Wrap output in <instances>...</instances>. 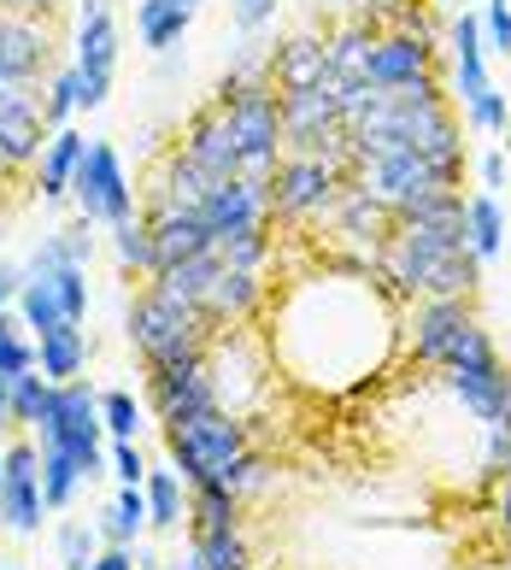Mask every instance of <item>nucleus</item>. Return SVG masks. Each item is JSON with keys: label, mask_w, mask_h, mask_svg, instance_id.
Segmentation results:
<instances>
[{"label": "nucleus", "mask_w": 511, "mask_h": 570, "mask_svg": "<svg viewBox=\"0 0 511 570\" xmlns=\"http://www.w3.org/2000/svg\"><path fill=\"white\" fill-rule=\"evenodd\" d=\"M242 453H247L242 424H229L224 412H200V417H188V424H170V459H177L188 489L224 482L229 464H236Z\"/></svg>", "instance_id": "1"}, {"label": "nucleus", "mask_w": 511, "mask_h": 570, "mask_svg": "<svg viewBox=\"0 0 511 570\" xmlns=\"http://www.w3.org/2000/svg\"><path fill=\"white\" fill-rule=\"evenodd\" d=\"M229 130H236V147H242V177L247 183H271L276 171V141H283V107H276V95L265 82H253L242 89L236 100H218Z\"/></svg>", "instance_id": "2"}, {"label": "nucleus", "mask_w": 511, "mask_h": 570, "mask_svg": "<svg viewBox=\"0 0 511 570\" xmlns=\"http://www.w3.org/2000/svg\"><path fill=\"white\" fill-rule=\"evenodd\" d=\"M100 430H106V417H100V400L89 394V383H59L48 417H41L48 448H66L82 471L95 476L100 471Z\"/></svg>", "instance_id": "3"}, {"label": "nucleus", "mask_w": 511, "mask_h": 570, "mask_svg": "<svg viewBox=\"0 0 511 570\" xmlns=\"http://www.w3.org/2000/svg\"><path fill=\"white\" fill-rule=\"evenodd\" d=\"M130 335L136 347L154 358V365H170V358H195L200 342V306H183L170 294H147L130 312Z\"/></svg>", "instance_id": "4"}, {"label": "nucleus", "mask_w": 511, "mask_h": 570, "mask_svg": "<svg viewBox=\"0 0 511 570\" xmlns=\"http://www.w3.org/2000/svg\"><path fill=\"white\" fill-rule=\"evenodd\" d=\"M459 165H435L423 159L417 147H400V154H376L365 159V183L382 206H406V200H423V195H441V188H453Z\"/></svg>", "instance_id": "5"}, {"label": "nucleus", "mask_w": 511, "mask_h": 570, "mask_svg": "<svg viewBox=\"0 0 511 570\" xmlns=\"http://www.w3.org/2000/svg\"><path fill=\"white\" fill-rule=\"evenodd\" d=\"M71 195H77V206H82V218H89V224H124V218H136L130 213V177H124V165H118V154L106 141H89V159L77 165Z\"/></svg>", "instance_id": "6"}, {"label": "nucleus", "mask_w": 511, "mask_h": 570, "mask_svg": "<svg viewBox=\"0 0 511 570\" xmlns=\"http://www.w3.org/2000/svg\"><path fill=\"white\" fill-rule=\"evenodd\" d=\"M112 66H118V24L106 7L82 12V30H77V77H82V107H106L112 95Z\"/></svg>", "instance_id": "7"}, {"label": "nucleus", "mask_w": 511, "mask_h": 570, "mask_svg": "<svg viewBox=\"0 0 511 570\" xmlns=\"http://www.w3.org/2000/svg\"><path fill=\"white\" fill-rule=\"evenodd\" d=\"M154 406L165 424H188L200 412H218V394H212V376L200 371V358H170L154 365Z\"/></svg>", "instance_id": "8"}, {"label": "nucleus", "mask_w": 511, "mask_h": 570, "mask_svg": "<svg viewBox=\"0 0 511 570\" xmlns=\"http://www.w3.org/2000/svg\"><path fill=\"white\" fill-rule=\"evenodd\" d=\"M271 183H247V177H224L218 188L206 195V206H200V218H206V229L212 236H236V229H259L265 224V206H271V195H265Z\"/></svg>", "instance_id": "9"}, {"label": "nucleus", "mask_w": 511, "mask_h": 570, "mask_svg": "<svg viewBox=\"0 0 511 570\" xmlns=\"http://www.w3.org/2000/svg\"><path fill=\"white\" fill-rule=\"evenodd\" d=\"M435 66V48L423 36H406V30H394V36H382L376 48H371V66H365V82H376V89H406V82H423Z\"/></svg>", "instance_id": "10"}, {"label": "nucleus", "mask_w": 511, "mask_h": 570, "mask_svg": "<svg viewBox=\"0 0 511 570\" xmlns=\"http://www.w3.org/2000/svg\"><path fill=\"white\" fill-rule=\"evenodd\" d=\"M48 30H36V18L24 12H0V82L18 89V82H36L48 66Z\"/></svg>", "instance_id": "11"}, {"label": "nucleus", "mask_w": 511, "mask_h": 570, "mask_svg": "<svg viewBox=\"0 0 511 570\" xmlns=\"http://www.w3.org/2000/svg\"><path fill=\"white\" fill-rule=\"evenodd\" d=\"M330 195H335V165L330 159H306V154H294L283 171H276V183H271L276 213H312V206H330Z\"/></svg>", "instance_id": "12"}, {"label": "nucleus", "mask_w": 511, "mask_h": 570, "mask_svg": "<svg viewBox=\"0 0 511 570\" xmlns=\"http://www.w3.org/2000/svg\"><path fill=\"white\" fill-rule=\"evenodd\" d=\"M183 159H188V165H200V171H206V177H218V183H224V177H242V147H236V130H229L224 107L188 124Z\"/></svg>", "instance_id": "13"}, {"label": "nucleus", "mask_w": 511, "mask_h": 570, "mask_svg": "<svg viewBox=\"0 0 511 570\" xmlns=\"http://www.w3.org/2000/svg\"><path fill=\"white\" fill-rule=\"evenodd\" d=\"M154 271H170L183 259H195V253H212L218 247V236L206 229L200 213H154Z\"/></svg>", "instance_id": "14"}, {"label": "nucleus", "mask_w": 511, "mask_h": 570, "mask_svg": "<svg viewBox=\"0 0 511 570\" xmlns=\"http://www.w3.org/2000/svg\"><path fill=\"white\" fill-rule=\"evenodd\" d=\"M41 118L36 112V100L30 95H12V89H0V154H7L12 165H24V159H41Z\"/></svg>", "instance_id": "15"}, {"label": "nucleus", "mask_w": 511, "mask_h": 570, "mask_svg": "<svg viewBox=\"0 0 511 570\" xmlns=\"http://www.w3.org/2000/svg\"><path fill=\"white\" fill-rule=\"evenodd\" d=\"M453 394L464 400V412H476L482 424H500L511 417V376L494 365H476V371H453Z\"/></svg>", "instance_id": "16"}, {"label": "nucleus", "mask_w": 511, "mask_h": 570, "mask_svg": "<svg viewBox=\"0 0 511 570\" xmlns=\"http://www.w3.org/2000/svg\"><path fill=\"white\" fill-rule=\"evenodd\" d=\"M82 159H89V136L71 130V124H66V130H53L48 147H41V200H66Z\"/></svg>", "instance_id": "17"}, {"label": "nucleus", "mask_w": 511, "mask_h": 570, "mask_svg": "<svg viewBox=\"0 0 511 570\" xmlns=\"http://www.w3.org/2000/svg\"><path fill=\"white\" fill-rule=\"evenodd\" d=\"M271 71L283 89H317V82H335L330 71V41H317V36H294L283 53L271 59Z\"/></svg>", "instance_id": "18"}, {"label": "nucleus", "mask_w": 511, "mask_h": 570, "mask_svg": "<svg viewBox=\"0 0 511 570\" xmlns=\"http://www.w3.org/2000/svg\"><path fill=\"white\" fill-rule=\"evenodd\" d=\"M200 7H206V0H136V30H141V41L154 53H165V48H177V41H183V30L195 24Z\"/></svg>", "instance_id": "19"}, {"label": "nucleus", "mask_w": 511, "mask_h": 570, "mask_svg": "<svg viewBox=\"0 0 511 570\" xmlns=\"http://www.w3.org/2000/svg\"><path fill=\"white\" fill-rule=\"evenodd\" d=\"M82 358H89V342H82L77 324H53L48 335H41V347H36V365H41L48 383H77Z\"/></svg>", "instance_id": "20"}, {"label": "nucleus", "mask_w": 511, "mask_h": 570, "mask_svg": "<svg viewBox=\"0 0 511 570\" xmlns=\"http://www.w3.org/2000/svg\"><path fill=\"white\" fill-rule=\"evenodd\" d=\"M218 271H224V253H218V247L195 253V259L159 271V294H170V301H183V306H206V288H212V277H218Z\"/></svg>", "instance_id": "21"}, {"label": "nucleus", "mask_w": 511, "mask_h": 570, "mask_svg": "<svg viewBox=\"0 0 511 570\" xmlns=\"http://www.w3.org/2000/svg\"><path fill=\"white\" fill-rule=\"evenodd\" d=\"M41 512H48V500H41V476H7V482H0V523H7L12 535H36Z\"/></svg>", "instance_id": "22"}, {"label": "nucleus", "mask_w": 511, "mask_h": 570, "mask_svg": "<svg viewBox=\"0 0 511 570\" xmlns=\"http://www.w3.org/2000/svg\"><path fill=\"white\" fill-rule=\"evenodd\" d=\"M464 229H471V253L476 259H494V253L505 247V213H500V195H482L464 200Z\"/></svg>", "instance_id": "23"}, {"label": "nucleus", "mask_w": 511, "mask_h": 570, "mask_svg": "<svg viewBox=\"0 0 511 570\" xmlns=\"http://www.w3.org/2000/svg\"><path fill=\"white\" fill-rule=\"evenodd\" d=\"M141 523H147V489H141V482H124V494L106 505L100 530H106V541H112V547H130Z\"/></svg>", "instance_id": "24"}, {"label": "nucleus", "mask_w": 511, "mask_h": 570, "mask_svg": "<svg viewBox=\"0 0 511 570\" xmlns=\"http://www.w3.org/2000/svg\"><path fill=\"white\" fill-rule=\"evenodd\" d=\"M464 318H471V312H464L459 301H435V306L417 318V353L441 365V353H446V342H453V330H459Z\"/></svg>", "instance_id": "25"}, {"label": "nucleus", "mask_w": 511, "mask_h": 570, "mask_svg": "<svg viewBox=\"0 0 511 570\" xmlns=\"http://www.w3.org/2000/svg\"><path fill=\"white\" fill-rule=\"evenodd\" d=\"M18 312H24V324L36 335H48L53 324H71L66 306H59V294H53V283H41V277H24V288H18Z\"/></svg>", "instance_id": "26"}, {"label": "nucleus", "mask_w": 511, "mask_h": 570, "mask_svg": "<svg viewBox=\"0 0 511 570\" xmlns=\"http://www.w3.org/2000/svg\"><path fill=\"white\" fill-rule=\"evenodd\" d=\"M82 476H89V471H82L66 448H48V453H41V500H48V505H66V500L77 494Z\"/></svg>", "instance_id": "27"}, {"label": "nucleus", "mask_w": 511, "mask_h": 570, "mask_svg": "<svg viewBox=\"0 0 511 570\" xmlns=\"http://www.w3.org/2000/svg\"><path fill=\"white\" fill-rule=\"evenodd\" d=\"M147 523L159 530H177L183 523V489H177V471H147Z\"/></svg>", "instance_id": "28"}, {"label": "nucleus", "mask_w": 511, "mask_h": 570, "mask_svg": "<svg viewBox=\"0 0 511 570\" xmlns=\"http://www.w3.org/2000/svg\"><path fill=\"white\" fill-rule=\"evenodd\" d=\"M195 570H247L236 530H200L195 535Z\"/></svg>", "instance_id": "29"}, {"label": "nucleus", "mask_w": 511, "mask_h": 570, "mask_svg": "<svg viewBox=\"0 0 511 570\" xmlns=\"http://www.w3.org/2000/svg\"><path fill=\"white\" fill-rule=\"evenodd\" d=\"M247 306H253V271L224 265L218 277H212V288H206V306H200V312H247Z\"/></svg>", "instance_id": "30"}, {"label": "nucleus", "mask_w": 511, "mask_h": 570, "mask_svg": "<svg viewBox=\"0 0 511 570\" xmlns=\"http://www.w3.org/2000/svg\"><path fill=\"white\" fill-rule=\"evenodd\" d=\"M53 389L59 383H48V376H36V371L12 376V417H18V424H41L48 406H53Z\"/></svg>", "instance_id": "31"}, {"label": "nucleus", "mask_w": 511, "mask_h": 570, "mask_svg": "<svg viewBox=\"0 0 511 570\" xmlns=\"http://www.w3.org/2000/svg\"><path fill=\"white\" fill-rule=\"evenodd\" d=\"M441 365H453V371H476V365H494V347H488V335L476 330V318H464V324L453 330V342H446Z\"/></svg>", "instance_id": "32"}, {"label": "nucleus", "mask_w": 511, "mask_h": 570, "mask_svg": "<svg viewBox=\"0 0 511 570\" xmlns=\"http://www.w3.org/2000/svg\"><path fill=\"white\" fill-rule=\"evenodd\" d=\"M195 518L200 530H236V489H224V482L195 489Z\"/></svg>", "instance_id": "33"}, {"label": "nucleus", "mask_w": 511, "mask_h": 570, "mask_svg": "<svg viewBox=\"0 0 511 570\" xmlns=\"http://www.w3.org/2000/svg\"><path fill=\"white\" fill-rule=\"evenodd\" d=\"M82 107V77H77V66L71 71H59L53 82H48V100H41V118L53 124V130H66V118Z\"/></svg>", "instance_id": "34"}, {"label": "nucleus", "mask_w": 511, "mask_h": 570, "mask_svg": "<svg viewBox=\"0 0 511 570\" xmlns=\"http://www.w3.org/2000/svg\"><path fill=\"white\" fill-rule=\"evenodd\" d=\"M112 242H118V259H124V265L154 271V229H147V224H136V218L112 224Z\"/></svg>", "instance_id": "35"}, {"label": "nucleus", "mask_w": 511, "mask_h": 570, "mask_svg": "<svg viewBox=\"0 0 511 570\" xmlns=\"http://www.w3.org/2000/svg\"><path fill=\"white\" fill-rule=\"evenodd\" d=\"M100 417H106V430H112L118 441H136V430H141L136 394H124V389H112V394H100Z\"/></svg>", "instance_id": "36"}, {"label": "nucleus", "mask_w": 511, "mask_h": 570, "mask_svg": "<svg viewBox=\"0 0 511 570\" xmlns=\"http://www.w3.org/2000/svg\"><path fill=\"white\" fill-rule=\"evenodd\" d=\"M482 41H488V53H500L511 59V0H482Z\"/></svg>", "instance_id": "37"}, {"label": "nucleus", "mask_w": 511, "mask_h": 570, "mask_svg": "<svg viewBox=\"0 0 511 570\" xmlns=\"http://www.w3.org/2000/svg\"><path fill=\"white\" fill-rule=\"evenodd\" d=\"M24 371H36V347L18 342L12 318L0 312V376H24Z\"/></svg>", "instance_id": "38"}, {"label": "nucleus", "mask_w": 511, "mask_h": 570, "mask_svg": "<svg viewBox=\"0 0 511 570\" xmlns=\"http://www.w3.org/2000/svg\"><path fill=\"white\" fill-rule=\"evenodd\" d=\"M59 564L66 570H89L95 564V535L82 530V523H66V530H59Z\"/></svg>", "instance_id": "39"}, {"label": "nucleus", "mask_w": 511, "mask_h": 570, "mask_svg": "<svg viewBox=\"0 0 511 570\" xmlns=\"http://www.w3.org/2000/svg\"><path fill=\"white\" fill-rule=\"evenodd\" d=\"M218 253H224V265L253 271V265H259V253H265V236H259V229H236V236L218 242Z\"/></svg>", "instance_id": "40"}, {"label": "nucleus", "mask_w": 511, "mask_h": 570, "mask_svg": "<svg viewBox=\"0 0 511 570\" xmlns=\"http://www.w3.org/2000/svg\"><path fill=\"white\" fill-rule=\"evenodd\" d=\"M464 112H471V124H476V130H488V136H500L505 124H511V100H505L500 89H488V95L476 100V107H464Z\"/></svg>", "instance_id": "41"}, {"label": "nucleus", "mask_w": 511, "mask_h": 570, "mask_svg": "<svg viewBox=\"0 0 511 570\" xmlns=\"http://www.w3.org/2000/svg\"><path fill=\"white\" fill-rule=\"evenodd\" d=\"M229 18H236V30H265L276 18V0H229Z\"/></svg>", "instance_id": "42"}, {"label": "nucleus", "mask_w": 511, "mask_h": 570, "mask_svg": "<svg viewBox=\"0 0 511 570\" xmlns=\"http://www.w3.org/2000/svg\"><path fill=\"white\" fill-rule=\"evenodd\" d=\"M112 471H118V482H147V464L136 453V441H118L112 448Z\"/></svg>", "instance_id": "43"}, {"label": "nucleus", "mask_w": 511, "mask_h": 570, "mask_svg": "<svg viewBox=\"0 0 511 570\" xmlns=\"http://www.w3.org/2000/svg\"><path fill=\"white\" fill-rule=\"evenodd\" d=\"M7 476H41V453L36 448H12L7 453Z\"/></svg>", "instance_id": "44"}, {"label": "nucleus", "mask_w": 511, "mask_h": 570, "mask_svg": "<svg viewBox=\"0 0 511 570\" xmlns=\"http://www.w3.org/2000/svg\"><path fill=\"white\" fill-rule=\"evenodd\" d=\"M494 471H511V417L494 424Z\"/></svg>", "instance_id": "45"}, {"label": "nucleus", "mask_w": 511, "mask_h": 570, "mask_svg": "<svg viewBox=\"0 0 511 570\" xmlns=\"http://www.w3.org/2000/svg\"><path fill=\"white\" fill-rule=\"evenodd\" d=\"M89 570H136V553H130V547H112V553H95Z\"/></svg>", "instance_id": "46"}, {"label": "nucleus", "mask_w": 511, "mask_h": 570, "mask_svg": "<svg viewBox=\"0 0 511 570\" xmlns=\"http://www.w3.org/2000/svg\"><path fill=\"white\" fill-rule=\"evenodd\" d=\"M476 171H482V188H488V195H494V188H505V159H500V154H488Z\"/></svg>", "instance_id": "47"}, {"label": "nucleus", "mask_w": 511, "mask_h": 570, "mask_svg": "<svg viewBox=\"0 0 511 570\" xmlns=\"http://www.w3.org/2000/svg\"><path fill=\"white\" fill-rule=\"evenodd\" d=\"M18 288H24V271L0 265V312H7V301H18Z\"/></svg>", "instance_id": "48"}, {"label": "nucleus", "mask_w": 511, "mask_h": 570, "mask_svg": "<svg viewBox=\"0 0 511 570\" xmlns=\"http://www.w3.org/2000/svg\"><path fill=\"white\" fill-rule=\"evenodd\" d=\"M53 0H0V12H24V18H36V12H48Z\"/></svg>", "instance_id": "49"}, {"label": "nucleus", "mask_w": 511, "mask_h": 570, "mask_svg": "<svg viewBox=\"0 0 511 570\" xmlns=\"http://www.w3.org/2000/svg\"><path fill=\"white\" fill-rule=\"evenodd\" d=\"M0 424H12V376H0Z\"/></svg>", "instance_id": "50"}, {"label": "nucleus", "mask_w": 511, "mask_h": 570, "mask_svg": "<svg viewBox=\"0 0 511 570\" xmlns=\"http://www.w3.org/2000/svg\"><path fill=\"white\" fill-rule=\"evenodd\" d=\"M500 518L511 523V471H505V494H500Z\"/></svg>", "instance_id": "51"}, {"label": "nucleus", "mask_w": 511, "mask_h": 570, "mask_svg": "<svg viewBox=\"0 0 511 570\" xmlns=\"http://www.w3.org/2000/svg\"><path fill=\"white\" fill-rule=\"evenodd\" d=\"M0 482H7V453H0Z\"/></svg>", "instance_id": "52"}, {"label": "nucleus", "mask_w": 511, "mask_h": 570, "mask_svg": "<svg viewBox=\"0 0 511 570\" xmlns=\"http://www.w3.org/2000/svg\"><path fill=\"white\" fill-rule=\"evenodd\" d=\"M7 165H12V159H7V154H0V171H7Z\"/></svg>", "instance_id": "53"}, {"label": "nucleus", "mask_w": 511, "mask_h": 570, "mask_svg": "<svg viewBox=\"0 0 511 570\" xmlns=\"http://www.w3.org/2000/svg\"><path fill=\"white\" fill-rule=\"evenodd\" d=\"M505 136H511V124H505ZM505 147H511V141H505Z\"/></svg>", "instance_id": "54"}, {"label": "nucleus", "mask_w": 511, "mask_h": 570, "mask_svg": "<svg viewBox=\"0 0 511 570\" xmlns=\"http://www.w3.org/2000/svg\"><path fill=\"white\" fill-rule=\"evenodd\" d=\"M464 7H471V0H464ZM476 7H482V0H476Z\"/></svg>", "instance_id": "55"}, {"label": "nucleus", "mask_w": 511, "mask_h": 570, "mask_svg": "<svg viewBox=\"0 0 511 570\" xmlns=\"http://www.w3.org/2000/svg\"><path fill=\"white\" fill-rule=\"evenodd\" d=\"M0 89H7V82H0Z\"/></svg>", "instance_id": "56"}, {"label": "nucleus", "mask_w": 511, "mask_h": 570, "mask_svg": "<svg viewBox=\"0 0 511 570\" xmlns=\"http://www.w3.org/2000/svg\"><path fill=\"white\" fill-rule=\"evenodd\" d=\"M7 570H12V564H7Z\"/></svg>", "instance_id": "57"}]
</instances>
